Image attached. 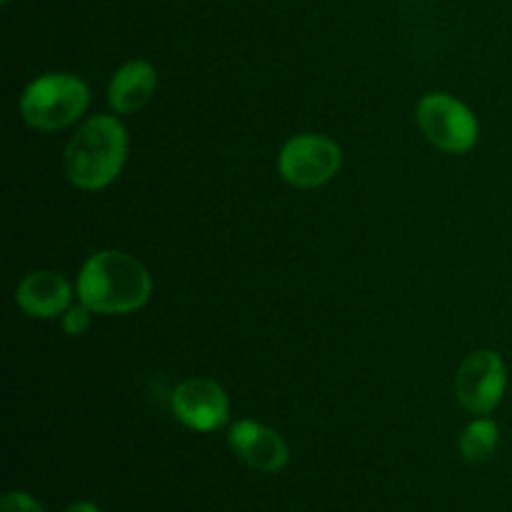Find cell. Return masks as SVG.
I'll return each instance as SVG.
<instances>
[{
    "instance_id": "obj_1",
    "label": "cell",
    "mask_w": 512,
    "mask_h": 512,
    "mask_svg": "<svg viewBox=\"0 0 512 512\" xmlns=\"http://www.w3.org/2000/svg\"><path fill=\"white\" fill-rule=\"evenodd\" d=\"M153 293L148 268L120 250L93 253L80 268L75 295L95 315H125L143 308Z\"/></svg>"
},
{
    "instance_id": "obj_2",
    "label": "cell",
    "mask_w": 512,
    "mask_h": 512,
    "mask_svg": "<svg viewBox=\"0 0 512 512\" xmlns=\"http://www.w3.org/2000/svg\"><path fill=\"white\" fill-rule=\"evenodd\" d=\"M128 158V130L115 115L83 120L65 148V175L80 190L108 188Z\"/></svg>"
},
{
    "instance_id": "obj_3",
    "label": "cell",
    "mask_w": 512,
    "mask_h": 512,
    "mask_svg": "<svg viewBox=\"0 0 512 512\" xmlns=\"http://www.w3.org/2000/svg\"><path fill=\"white\" fill-rule=\"evenodd\" d=\"M90 105V90L78 75L48 73L35 78L20 95V115L35 130H63L78 123Z\"/></svg>"
},
{
    "instance_id": "obj_4",
    "label": "cell",
    "mask_w": 512,
    "mask_h": 512,
    "mask_svg": "<svg viewBox=\"0 0 512 512\" xmlns=\"http://www.w3.org/2000/svg\"><path fill=\"white\" fill-rule=\"evenodd\" d=\"M418 125L425 138L445 153L463 155L478 143V118L448 93H430L418 103Z\"/></svg>"
},
{
    "instance_id": "obj_5",
    "label": "cell",
    "mask_w": 512,
    "mask_h": 512,
    "mask_svg": "<svg viewBox=\"0 0 512 512\" xmlns=\"http://www.w3.org/2000/svg\"><path fill=\"white\" fill-rule=\"evenodd\" d=\"M343 165V148L328 135H293L280 148L278 170L285 183L295 188H320L338 175Z\"/></svg>"
},
{
    "instance_id": "obj_6",
    "label": "cell",
    "mask_w": 512,
    "mask_h": 512,
    "mask_svg": "<svg viewBox=\"0 0 512 512\" xmlns=\"http://www.w3.org/2000/svg\"><path fill=\"white\" fill-rule=\"evenodd\" d=\"M508 385L505 363L495 350H475L455 375V395L473 415H490L500 405Z\"/></svg>"
},
{
    "instance_id": "obj_7",
    "label": "cell",
    "mask_w": 512,
    "mask_h": 512,
    "mask_svg": "<svg viewBox=\"0 0 512 512\" xmlns=\"http://www.w3.org/2000/svg\"><path fill=\"white\" fill-rule=\"evenodd\" d=\"M173 415L195 433H215L228 423L230 403L225 390L215 380L190 378L173 390Z\"/></svg>"
},
{
    "instance_id": "obj_8",
    "label": "cell",
    "mask_w": 512,
    "mask_h": 512,
    "mask_svg": "<svg viewBox=\"0 0 512 512\" xmlns=\"http://www.w3.org/2000/svg\"><path fill=\"white\" fill-rule=\"evenodd\" d=\"M228 443L245 465L260 473H280L290 460L288 443L258 420H238L230 428Z\"/></svg>"
},
{
    "instance_id": "obj_9",
    "label": "cell",
    "mask_w": 512,
    "mask_h": 512,
    "mask_svg": "<svg viewBox=\"0 0 512 512\" xmlns=\"http://www.w3.org/2000/svg\"><path fill=\"white\" fill-rule=\"evenodd\" d=\"M73 288L68 280L53 270H33L25 275L15 290V303L25 315L38 320L60 318L73 305Z\"/></svg>"
},
{
    "instance_id": "obj_10",
    "label": "cell",
    "mask_w": 512,
    "mask_h": 512,
    "mask_svg": "<svg viewBox=\"0 0 512 512\" xmlns=\"http://www.w3.org/2000/svg\"><path fill=\"white\" fill-rule=\"evenodd\" d=\"M158 88V70L148 60H130L115 70L108 85V103L115 113L130 115L148 105Z\"/></svg>"
},
{
    "instance_id": "obj_11",
    "label": "cell",
    "mask_w": 512,
    "mask_h": 512,
    "mask_svg": "<svg viewBox=\"0 0 512 512\" xmlns=\"http://www.w3.org/2000/svg\"><path fill=\"white\" fill-rule=\"evenodd\" d=\"M498 445V425L490 418H483V415H478V418L463 430V435H460V455H463V460H468V463H485L488 458H493Z\"/></svg>"
},
{
    "instance_id": "obj_12",
    "label": "cell",
    "mask_w": 512,
    "mask_h": 512,
    "mask_svg": "<svg viewBox=\"0 0 512 512\" xmlns=\"http://www.w3.org/2000/svg\"><path fill=\"white\" fill-rule=\"evenodd\" d=\"M93 315V310L78 300V303L70 305V308L60 315V323H63V330L68 335H83L85 330L90 328V318H93Z\"/></svg>"
},
{
    "instance_id": "obj_13",
    "label": "cell",
    "mask_w": 512,
    "mask_h": 512,
    "mask_svg": "<svg viewBox=\"0 0 512 512\" xmlns=\"http://www.w3.org/2000/svg\"><path fill=\"white\" fill-rule=\"evenodd\" d=\"M0 512H43L38 500L28 493H8L0 503Z\"/></svg>"
},
{
    "instance_id": "obj_14",
    "label": "cell",
    "mask_w": 512,
    "mask_h": 512,
    "mask_svg": "<svg viewBox=\"0 0 512 512\" xmlns=\"http://www.w3.org/2000/svg\"><path fill=\"white\" fill-rule=\"evenodd\" d=\"M65 512H100V510L95 508L93 503H88V500H78V503L68 505V510Z\"/></svg>"
},
{
    "instance_id": "obj_15",
    "label": "cell",
    "mask_w": 512,
    "mask_h": 512,
    "mask_svg": "<svg viewBox=\"0 0 512 512\" xmlns=\"http://www.w3.org/2000/svg\"><path fill=\"white\" fill-rule=\"evenodd\" d=\"M3 3H10V0H3Z\"/></svg>"
}]
</instances>
